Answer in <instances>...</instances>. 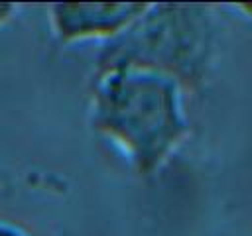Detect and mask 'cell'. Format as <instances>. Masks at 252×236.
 <instances>
[{
	"label": "cell",
	"instance_id": "cell-1",
	"mask_svg": "<svg viewBox=\"0 0 252 236\" xmlns=\"http://www.w3.org/2000/svg\"><path fill=\"white\" fill-rule=\"evenodd\" d=\"M124 79L108 83L104 88L100 116L140 161H156L181 130L175 98L171 88L156 77L130 75Z\"/></svg>",
	"mask_w": 252,
	"mask_h": 236
},
{
	"label": "cell",
	"instance_id": "cell-2",
	"mask_svg": "<svg viewBox=\"0 0 252 236\" xmlns=\"http://www.w3.org/2000/svg\"><path fill=\"white\" fill-rule=\"evenodd\" d=\"M148 6L144 4H77V6H57L61 14H57L59 33L65 37L75 35H91L96 31H112Z\"/></svg>",
	"mask_w": 252,
	"mask_h": 236
},
{
	"label": "cell",
	"instance_id": "cell-3",
	"mask_svg": "<svg viewBox=\"0 0 252 236\" xmlns=\"http://www.w3.org/2000/svg\"><path fill=\"white\" fill-rule=\"evenodd\" d=\"M0 236H20V234H16V232H10V230H4V228H0Z\"/></svg>",
	"mask_w": 252,
	"mask_h": 236
}]
</instances>
